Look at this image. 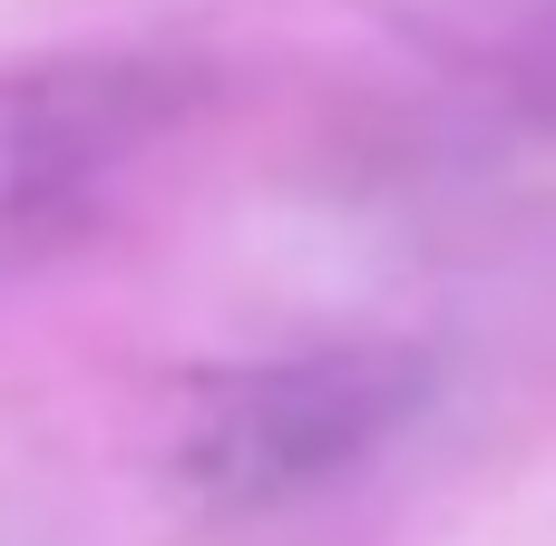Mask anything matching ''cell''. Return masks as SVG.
Wrapping results in <instances>:
<instances>
[{"label": "cell", "mask_w": 556, "mask_h": 546, "mask_svg": "<svg viewBox=\"0 0 556 546\" xmlns=\"http://www.w3.org/2000/svg\"><path fill=\"white\" fill-rule=\"evenodd\" d=\"M440 410V361L420 342H303L205 371L166 440V488L195 518L264 528L371 479Z\"/></svg>", "instance_id": "6da1fadb"}, {"label": "cell", "mask_w": 556, "mask_h": 546, "mask_svg": "<svg viewBox=\"0 0 556 546\" xmlns=\"http://www.w3.org/2000/svg\"><path fill=\"white\" fill-rule=\"evenodd\" d=\"M508 107H518L538 137H556V39H538V49L508 68Z\"/></svg>", "instance_id": "3957f363"}, {"label": "cell", "mask_w": 556, "mask_h": 546, "mask_svg": "<svg viewBox=\"0 0 556 546\" xmlns=\"http://www.w3.org/2000/svg\"><path fill=\"white\" fill-rule=\"evenodd\" d=\"M205 107V68L147 49H59L0 68V274L68 244Z\"/></svg>", "instance_id": "7a4b0ae2"}]
</instances>
